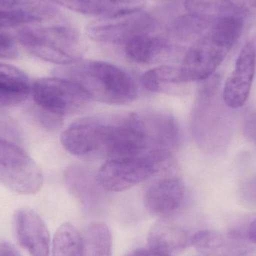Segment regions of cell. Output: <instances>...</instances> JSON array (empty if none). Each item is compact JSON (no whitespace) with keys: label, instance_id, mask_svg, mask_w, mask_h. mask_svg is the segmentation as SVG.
Listing matches in <instances>:
<instances>
[{"label":"cell","instance_id":"obj_24","mask_svg":"<svg viewBox=\"0 0 256 256\" xmlns=\"http://www.w3.org/2000/svg\"><path fill=\"white\" fill-rule=\"evenodd\" d=\"M0 138L4 140L8 138L7 141L12 140V142L13 140L16 141L19 138V131L16 124L6 116H0Z\"/></svg>","mask_w":256,"mask_h":256},{"label":"cell","instance_id":"obj_15","mask_svg":"<svg viewBox=\"0 0 256 256\" xmlns=\"http://www.w3.org/2000/svg\"><path fill=\"white\" fill-rule=\"evenodd\" d=\"M184 7L188 14L214 24L227 16L246 15L244 8L231 0H185Z\"/></svg>","mask_w":256,"mask_h":256},{"label":"cell","instance_id":"obj_4","mask_svg":"<svg viewBox=\"0 0 256 256\" xmlns=\"http://www.w3.org/2000/svg\"><path fill=\"white\" fill-rule=\"evenodd\" d=\"M18 39L34 56L60 66L80 61L84 52L79 33L68 24L26 27L18 32Z\"/></svg>","mask_w":256,"mask_h":256},{"label":"cell","instance_id":"obj_13","mask_svg":"<svg viewBox=\"0 0 256 256\" xmlns=\"http://www.w3.org/2000/svg\"><path fill=\"white\" fill-rule=\"evenodd\" d=\"M56 6L98 19L124 16L142 10L146 0H52Z\"/></svg>","mask_w":256,"mask_h":256},{"label":"cell","instance_id":"obj_26","mask_svg":"<svg viewBox=\"0 0 256 256\" xmlns=\"http://www.w3.org/2000/svg\"><path fill=\"white\" fill-rule=\"evenodd\" d=\"M0 256H21L16 248L8 243H0Z\"/></svg>","mask_w":256,"mask_h":256},{"label":"cell","instance_id":"obj_2","mask_svg":"<svg viewBox=\"0 0 256 256\" xmlns=\"http://www.w3.org/2000/svg\"><path fill=\"white\" fill-rule=\"evenodd\" d=\"M244 16L218 20L186 51L179 66L180 82L204 81L213 76L243 32Z\"/></svg>","mask_w":256,"mask_h":256},{"label":"cell","instance_id":"obj_3","mask_svg":"<svg viewBox=\"0 0 256 256\" xmlns=\"http://www.w3.org/2000/svg\"><path fill=\"white\" fill-rule=\"evenodd\" d=\"M56 70L58 78L80 86L92 100L110 105L132 103L138 94L135 81L124 70L106 62L78 61Z\"/></svg>","mask_w":256,"mask_h":256},{"label":"cell","instance_id":"obj_19","mask_svg":"<svg viewBox=\"0 0 256 256\" xmlns=\"http://www.w3.org/2000/svg\"><path fill=\"white\" fill-rule=\"evenodd\" d=\"M142 84L148 91L164 92L168 86L182 84L179 66H162L144 72Z\"/></svg>","mask_w":256,"mask_h":256},{"label":"cell","instance_id":"obj_5","mask_svg":"<svg viewBox=\"0 0 256 256\" xmlns=\"http://www.w3.org/2000/svg\"><path fill=\"white\" fill-rule=\"evenodd\" d=\"M166 164L153 154L106 160L98 173V182L105 190L122 192L147 180Z\"/></svg>","mask_w":256,"mask_h":256},{"label":"cell","instance_id":"obj_27","mask_svg":"<svg viewBox=\"0 0 256 256\" xmlns=\"http://www.w3.org/2000/svg\"><path fill=\"white\" fill-rule=\"evenodd\" d=\"M126 256H172L168 254H162V252H158V251L150 249H140L132 251Z\"/></svg>","mask_w":256,"mask_h":256},{"label":"cell","instance_id":"obj_1","mask_svg":"<svg viewBox=\"0 0 256 256\" xmlns=\"http://www.w3.org/2000/svg\"><path fill=\"white\" fill-rule=\"evenodd\" d=\"M140 142V132L131 112L82 118L61 135L64 148L82 158H129L136 152Z\"/></svg>","mask_w":256,"mask_h":256},{"label":"cell","instance_id":"obj_17","mask_svg":"<svg viewBox=\"0 0 256 256\" xmlns=\"http://www.w3.org/2000/svg\"><path fill=\"white\" fill-rule=\"evenodd\" d=\"M82 236V256H110L112 236L104 222L90 224Z\"/></svg>","mask_w":256,"mask_h":256},{"label":"cell","instance_id":"obj_28","mask_svg":"<svg viewBox=\"0 0 256 256\" xmlns=\"http://www.w3.org/2000/svg\"><path fill=\"white\" fill-rule=\"evenodd\" d=\"M248 236L251 242L256 244V219L254 220L250 225L249 228H248Z\"/></svg>","mask_w":256,"mask_h":256},{"label":"cell","instance_id":"obj_8","mask_svg":"<svg viewBox=\"0 0 256 256\" xmlns=\"http://www.w3.org/2000/svg\"><path fill=\"white\" fill-rule=\"evenodd\" d=\"M156 27L154 18L140 10L124 16L96 20L88 24L86 32L96 42L126 45L137 34L155 32Z\"/></svg>","mask_w":256,"mask_h":256},{"label":"cell","instance_id":"obj_20","mask_svg":"<svg viewBox=\"0 0 256 256\" xmlns=\"http://www.w3.org/2000/svg\"><path fill=\"white\" fill-rule=\"evenodd\" d=\"M191 244L206 256H222L227 248V240L220 233L201 231L191 238Z\"/></svg>","mask_w":256,"mask_h":256},{"label":"cell","instance_id":"obj_14","mask_svg":"<svg viewBox=\"0 0 256 256\" xmlns=\"http://www.w3.org/2000/svg\"><path fill=\"white\" fill-rule=\"evenodd\" d=\"M191 238L192 236L179 224L162 219L150 228L148 244L150 249L171 255L186 248L191 244Z\"/></svg>","mask_w":256,"mask_h":256},{"label":"cell","instance_id":"obj_25","mask_svg":"<svg viewBox=\"0 0 256 256\" xmlns=\"http://www.w3.org/2000/svg\"><path fill=\"white\" fill-rule=\"evenodd\" d=\"M18 56V49L14 40L9 36L0 34V58L13 60Z\"/></svg>","mask_w":256,"mask_h":256},{"label":"cell","instance_id":"obj_12","mask_svg":"<svg viewBox=\"0 0 256 256\" xmlns=\"http://www.w3.org/2000/svg\"><path fill=\"white\" fill-rule=\"evenodd\" d=\"M14 228L18 243L30 256H50L49 231L36 212L30 208L16 210Z\"/></svg>","mask_w":256,"mask_h":256},{"label":"cell","instance_id":"obj_23","mask_svg":"<svg viewBox=\"0 0 256 256\" xmlns=\"http://www.w3.org/2000/svg\"><path fill=\"white\" fill-rule=\"evenodd\" d=\"M36 116L42 126L48 129L55 130L61 128L64 117L56 115L49 111L45 110L37 106L36 109Z\"/></svg>","mask_w":256,"mask_h":256},{"label":"cell","instance_id":"obj_6","mask_svg":"<svg viewBox=\"0 0 256 256\" xmlns=\"http://www.w3.org/2000/svg\"><path fill=\"white\" fill-rule=\"evenodd\" d=\"M0 183L22 194H37L43 184L38 166L18 144L0 138Z\"/></svg>","mask_w":256,"mask_h":256},{"label":"cell","instance_id":"obj_10","mask_svg":"<svg viewBox=\"0 0 256 256\" xmlns=\"http://www.w3.org/2000/svg\"><path fill=\"white\" fill-rule=\"evenodd\" d=\"M58 14L52 0H0V30L54 20Z\"/></svg>","mask_w":256,"mask_h":256},{"label":"cell","instance_id":"obj_22","mask_svg":"<svg viewBox=\"0 0 256 256\" xmlns=\"http://www.w3.org/2000/svg\"><path fill=\"white\" fill-rule=\"evenodd\" d=\"M0 81L24 87L32 88L31 82L26 74L14 66L0 63Z\"/></svg>","mask_w":256,"mask_h":256},{"label":"cell","instance_id":"obj_7","mask_svg":"<svg viewBox=\"0 0 256 256\" xmlns=\"http://www.w3.org/2000/svg\"><path fill=\"white\" fill-rule=\"evenodd\" d=\"M32 94L38 106L62 117L80 112L92 100L76 82L58 76L36 80Z\"/></svg>","mask_w":256,"mask_h":256},{"label":"cell","instance_id":"obj_9","mask_svg":"<svg viewBox=\"0 0 256 256\" xmlns=\"http://www.w3.org/2000/svg\"><path fill=\"white\" fill-rule=\"evenodd\" d=\"M256 69V48L254 42L244 46L224 88V100L232 109L242 108L250 94Z\"/></svg>","mask_w":256,"mask_h":256},{"label":"cell","instance_id":"obj_16","mask_svg":"<svg viewBox=\"0 0 256 256\" xmlns=\"http://www.w3.org/2000/svg\"><path fill=\"white\" fill-rule=\"evenodd\" d=\"M124 46L126 55L130 61L137 64H147L166 49L167 42L155 32H146L134 36Z\"/></svg>","mask_w":256,"mask_h":256},{"label":"cell","instance_id":"obj_21","mask_svg":"<svg viewBox=\"0 0 256 256\" xmlns=\"http://www.w3.org/2000/svg\"><path fill=\"white\" fill-rule=\"evenodd\" d=\"M31 93V88L15 86L0 81V109L20 104Z\"/></svg>","mask_w":256,"mask_h":256},{"label":"cell","instance_id":"obj_18","mask_svg":"<svg viewBox=\"0 0 256 256\" xmlns=\"http://www.w3.org/2000/svg\"><path fill=\"white\" fill-rule=\"evenodd\" d=\"M52 256H82V236L72 224H64L57 230Z\"/></svg>","mask_w":256,"mask_h":256},{"label":"cell","instance_id":"obj_11","mask_svg":"<svg viewBox=\"0 0 256 256\" xmlns=\"http://www.w3.org/2000/svg\"><path fill=\"white\" fill-rule=\"evenodd\" d=\"M186 197V188L180 179L164 178L148 188L144 194V204L152 214L168 219L184 207Z\"/></svg>","mask_w":256,"mask_h":256}]
</instances>
